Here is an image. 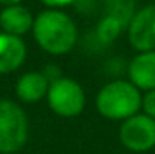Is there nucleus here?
Returning <instances> with one entry per match:
<instances>
[{
    "instance_id": "obj_5",
    "label": "nucleus",
    "mask_w": 155,
    "mask_h": 154,
    "mask_svg": "<svg viewBox=\"0 0 155 154\" xmlns=\"http://www.w3.org/2000/svg\"><path fill=\"white\" fill-rule=\"evenodd\" d=\"M119 138L132 152H145L155 146V121L147 115H135L122 121Z\"/></svg>"
},
{
    "instance_id": "obj_9",
    "label": "nucleus",
    "mask_w": 155,
    "mask_h": 154,
    "mask_svg": "<svg viewBox=\"0 0 155 154\" xmlns=\"http://www.w3.org/2000/svg\"><path fill=\"white\" fill-rule=\"evenodd\" d=\"M35 18L31 17L30 10L21 5H10L0 12V27L3 33L21 36L33 28Z\"/></svg>"
},
{
    "instance_id": "obj_10",
    "label": "nucleus",
    "mask_w": 155,
    "mask_h": 154,
    "mask_svg": "<svg viewBox=\"0 0 155 154\" xmlns=\"http://www.w3.org/2000/svg\"><path fill=\"white\" fill-rule=\"evenodd\" d=\"M50 81L43 71H28L21 75L17 81V96L25 103H36L46 98Z\"/></svg>"
},
{
    "instance_id": "obj_8",
    "label": "nucleus",
    "mask_w": 155,
    "mask_h": 154,
    "mask_svg": "<svg viewBox=\"0 0 155 154\" xmlns=\"http://www.w3.org/2000/svg\"><path fill=\"white\" fill-rule=\"evenodd\" d=\"M129 78L137 90H155V51H142L130 61Z\"/></svg>"
},
{
    "instance_id": "obj_6",
    "label": "nucleus",
    "mask_w": 155,
    "mask_h": 154,
    "mask_svg": "<svg viewBox=\"0 0 155 154\" xmlns=\"http://www.w3.org/2000/svg\"><path fill=\"white\" fill-rule=\"evenodd\" d=\"M129 42L135 50L155 51V3L140 9L129 22Z\"/></svg>"
},
{
    "instance_id": "obj_2",
    "label": "nucleus",
    "mask_w": 155,
    "mask_h": 154,
    "mask_svg": "<svg viewBox=\"0 0 155 154\" xmlns=\"http://www.w3.org/2000/svg\"><path fill=\"white\" fill-rule=\"evenodd\" d=\"M99 115L112 121H125L142 109V94L130 81L116 80L104 85L96 96Z\"/></svg>"
},
{
    "instance_id": "obj_14",
    "label": "nucleus",
    "mask_w": 155,
    "mask_h": 154,
    "mask_svg": "<svg viewBox=\"0 0 155 154\" xmlns=\"http://www.w3.org/2000/svg\"><path fill=\"white\" fill-rule=\"evenodd\" d=\"M21 0H0V3L2 5H5V7H10V5H18Z\"/></svg>"
},
{
    "instance_id": "obj_12",
    "label": "nucleus",
    "mask_w": 155,
    "mask_h": 154,
    "mask_svg": "<svg viewBox=\"0 0 155 154\" xmlns=\"http://www.w3.org/2000/svg\"><path fill=\"white\" fill-rule=\"evenodd\" d=\"M142 108H143V115H147L149 118L155 121V90L149 91L142 98Z\"/></svg>"
},
{
    "instance_id": "obj_1",
    "label": "nucleus",
    "mask_w": 155,
    "mask_h": 154,
    "mask_svg": "<svg viewBox=\"0 0 155 154\" xmlns=\"http://www.w3.org/2000/svg\"><path fill=\"white\" fill-rule=\"evenodd\" d=\"M31 30L36 43L50 55L68 53L78 42V28L73 18L56 9L40 13Z\"/></svg>"
},
{
    "instance_id": "obj_7",
    "label": "nucleus",
    "mask_w": 155,
    "mask_h": 154,
    "mask_svg": "<svg viewBox=\"0 0 155 154\" xmlns=\"http://www.w3.org/2000/svg\"><path fill=\"white\" fill-rule=\"evenodd\" d=\"M27 58V46L20 36L0 33V75L18 70Z\"/></svg>"
},
{
    "instance_id": "obj_3",
    "label": "nucleus",
    "mask_w": 155,
    "mask_h": 154,
    "mask_svg": "<svg viewBox=\"0 0 155 154\" xmlns=\"http://www.w3.org/2000/svg\"><path fill=\"white\" fill-rule=\"evenodd\" d=\"M28 139V119L21 106L0 100V154L18 152Z\"/></svg>"
},
{
    "instance_id": "obj_4",
    "label": "nucleus",
    "mask_w": 155,
    "mask_h": 154,
    "mask_svg": "<svg viewBox=\"0 0 155 154\" xmlns=\"http://www.w3.org/2000/svg\"><path fill=\"white\" fill-rule=\"evenodd\" d=\"M51 111L63 118H74L81 115L86 104V94L78 81L61 76L60 80L50 83L46 94Z\"/></svg>"
},
{
    "instance_id": "obj_13",
    "label": "nucleus",
    "mask_w": 155,
    "mask_h": 154,
    "mask_svg": "<svg viewBox=\"0 0 155 154\" xmlns=\"http://www.w3.org/2000/svg\"><path fill=\"white\" fill-rule=\"evenodd\" d=\"M46 7L50 9H61V7H66V5H71L74 3L76 0H41Z\"/></svg>"
},
{
    "instance_id": "obj_11",
    "label": "nucleus",
    "mask_w": 155,
    "mask_h": 154,
    "mask_svg": "<svg viewBox=\"0 0 155 154\" xmlns=\"http://www.w3.org/2000/svg\"><path fill=\"white\" fill-rule=\"evenodd\" d=\"M120 28H122V25H120L119 22H116V20H112V18L107 17L106 20H102L101 25H99V36H101V40H104V42H112V40L119 35Z\"/></svg>"
}]
</instances>
